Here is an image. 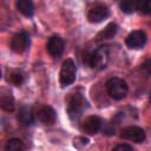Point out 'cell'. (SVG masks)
<instances>
[{
	"label": "cell",
	"mask_w": 151,
	"mask_h": 151,
	"mask_svg": "<svg viewBox=\"0 0 151 151\" xmlns=\"http://www.w3.org/2000/svg\"><path fill=\"white\" fill-rule=\"evenodd\" d=\"M110 59V48L107 45L98 46L88 57V64L92 68L104 70Z\"/></svg>",
	"instance_id": "cell-1"
},
{
	"label": "cell",
	"mask_w": 151,
	"mask_h": 151,
	"mask_svg": "<svg viewBox=\"0 0 151 151\" xmlns=\"http://www.w3.org/2000/svg\"><path fill=\"white\" fill-rule=\"evenodd\" d=\"M87 107V101L83 94L73 92L67 99V113L71 119H77L81 116L84 110Z\"/></svg>",
	"instance_id": "cell-2"
},
{
	"label": "cell",
	"mask_w": 151,
	"mask_h": 151,
	"mask_svg": "<svg viewBox=\"0 0 151 151\" xmlns=\"http://www.w3.org/2000/svg\"><path fill=\"white\" fill-rule=\"evenodd\" d=\"M106 90H107L109 96L112 99L122 100V99H124L126 97L129 87H127V84H126L125 80H123L120 78H117V77H113V78L107 80Z\"/></svg>",
	"instance_id": "cell-3"
},
{
	"label": "cell",
	"mask_w": 151,
	"mask_h": 151,
	"mask_svg": "<svg viewBox=\"0 0 151 151\" xmlns=\"http://www.w3.org/2000/svg\"><path fill=\"white\" fill-rule=\"evenodd\" d=\"M77 77V67L76 64L72 59H66L60 68V74H59V81L63 87H66L71 84L74 83Z\"/></svg>",
	"instance_id": "cell-4"
},
{
	"label": "cell",
	"mask_w": 151,
	"mask_h": 151,
	"mask_svg": "<svg viewBox=\"0 0 151 151\" xmlns=\"http://www.w3.org/2000/svg\"><path fill=\"white\" fill-rule=\"evenodd\" d=\"M109 15H110V9L104 4H96L87 12V19L92 24H98L104 21Z\"/></svg>",
	"instance_id": "cell-5"
},
{
	"label": "cell",
	"mask_w": 151,
	"mask_h": 151,
	"mask_svg": "<svg viewBox=\"0 0 151 151\" xmlns=\"http://www.w3.org/2000/svg\"><path fill=\"white\" fill-rule=\"evenodd\" d=\"M120 137L123 139L132 140L134 143H143L146 138V134H145V131L142 127L132 125V126H126V127L122 129Z\"/></svg>",
	"instance_id": "cell-6"
},
{
	"label": "cell",
	"mask_w": 151,
	"mask_h": 151,
	"mask_svg": "<svg viewBox=\"0 0 151 151\" xmlns=\"http://www.w3.org/2000/svg\"><path fill=\"white\" fill-rule=\"evenodd\" d=\"M146 42V34L145 32L137 29V31H132L125 39V44L129 48L132 50H138L142 48Z\"/></svg>",
	"instance_id": "cell-7"
},
{
	"label": "cell",
	"mask_w": 151,
	"mask_h": 151,
	"mask_svg": "<svg viewBox=\"0 0 151 151\" xmlns=\"http://www.w3.org/2000/svg\"><path fill=\"white\" fill-rule=\"evenodd\" d=\"M29 45V37L26 32H19L13 35L11 40V48L15 53H22Z\"/></svg>",
	"instance_id": "cell-8"
},
{
	"label": "cell",
	"mask_w": 151,
	"mask_h": 151,
	"mask_svg": "<svg viewBox=\"0 0 151 151\" xmlns=\"http://www.w3.org/2000/svg\"><path fill=\"white\" fill-rule=\"evenodd\" d=\"M101 127V119L98 116H88L81 123L83 132L87 134H96Z\"/></svg>",
	"instance_id": "cell-9"
},
{
	"label": "cell",
	"mask_w": 151,
	"mask_h": 151,
	"mask_svg": "<svg viewBox=\"0 0 151 151\" xmlns=\"http://www.w3.org/2000/svg\"><path fill=\"white\" fill-rule=\"evenodd\" d=\"M64 46H65V42L63 38H60L59 35H52L46 44V50L52 57H58L63 53Z\"/></svg>",
	"instance_id": "cell-10"
},
{
	"label": "cell",
	"mask_w": 151,
	"mask_h": 151,
	"mask_svg": "<svg viewBox=\"0 0 151 151\" xmlns=\"http://www.w3.org/2000/svg\"><path fill=\"white\" fill-rule=\"evenodd\" d=\"M37 118L42 124L52 125L55 122V112L54 110L48 105H42L37 110Z\"/></svg>",
	"instance_id": "cell-11"
},
{
	"label": "cell",
	"mask_w": 151,
	"mask_h": 151,
	"mask_svg": "<svg viewBox=\"0 0 151 151\" xmlns=\"http://www.w3.org/2000/svg\"><path fill=\"white\" fill-rule=\"evenodd\" d=\"M18 120L22 126H29L34 123V116L29 107L22 106L18 113Z\"/></svg>",
	"instance_id": "cell-12"
},
{
	"label": "cell",
	"mask_w": 151,
	"mask_h": 151,
	"mask_svg": "<svg viewBox=\"0 0 151 151\" xmlns=\"http://www.w3.org/2000/svg\"><path fill=\"white\" fill-rule=\"evenodd\" d=\"M15 6H17L18 11L21 14H24L25 17L29 18L34 14V6L31 0H18L15 2Z\"/></svg>",
	"instance_id": "cell-13"
},
{
	"label": "cell",
	"mask_w": 151,
	"mask_h": 151,
	"mask_svg": "<svg viewBox=\"0 0 151 151\" xmlns=\"http://www.w3.org/2000/svg\"><path fill=\"white\" fill-rule=\"evenodd\" d=\"M117 29H118V26L114 24V22H111L99 34H98V40H103V39H111L116 35L117 33Z\"/></svg>",
	"instance_id": "cell-14"
},
{
	"label": "cell",
	"mask_w": 151,
	"mask_h": 151,
	"mask_svg": "<svg viewBox=\"0 0 151 151\" xmlns=\"http://www.w3.org/2000/svg\"><path fill=\"white\" fill-rule=\"evenodd\" d=\"M25 145L19 138H11L5 144V151H24Z\"/></svg>",
	"instance_id": "cell-15"
},
{
	"label": "cell",
	"mask_w": 151,
	"mask_h": 151,
	"mask_svg": "<svg viewBox=\"0 0 151 151\" xmlns=\"http://www.w3.org/2000/svg\"><path fill=\"white\" fill-rule=\"evenodd\" d=\"M0 106L7 112L14 111V100L9 94H2L0 98Z\"/></svg>",
	"instance_id": "cell-16"
},
{
	"label": "cell",
	"mask_w": 151,
	"mask_h": 151,
	"mask_svg": "<svg viewBox=\"0 0 151 151\" xmlns=\"http://www.w3.org/2000/svg\"><path fill=\"white\" fill-rule=\"evenodd\" d=\"M119 7L124 13L131 14L134 11H137V1L136 0H124L119 4Z\"/></svg>",
	"instance_id": "cell-17"
},
{
	"label": "cell",
	"mask_w": 151,
	"mask_h": 151,
	"mask_svg": "<svg viewBox=\"0 0 151 151\" xmlns=\"http://www.w3.org/2000/svg\"><path fill=\"white\" fill-rule=\"evenodd\" d=\"M8 81L15 86H19L24 81V76L20 71H12L8 73Z\"/></svg>",
	"instance_id": "cell-18"
},
{
	"label": "cell",
	"mask_w": 151,
	"mask_h": 151,
	"mask_svg": "<svg viewBox=\"0 0 151 151\" xmlns=\"http://www.w3.org/2000/svg\"><path fill=\"white\" fill-rule=\"evenodd\" d=\"M137 9L144 14H151V0H138Z\"/></svg>",
	"instance_id": "cell-19"
},
{
	"label": "cell",
	"mask_w": 151,
	"mask_h": 151,
	"mask_svg": "<svg viewBox=\"0 0 151 151\" xmlns=\"http://www.w3.org/2000/svg\"><path fill=\"white\" fill-rule=\"evenodd\" d=\"M111 151H133V150H132V146L129 144H118Z\"/></svg>",
	"instance_id": "cell-20"
},
{
	"label": "cell",
	"mask_w": 151,
	"mask_h": 151,
	"mask_svg": "<svg viewBox=\"0 0 151 151\" xmlns=\"http://www.w3.org/2000/svg\"><path fill=\"white\" fill-rule=\"evenodd\" d=\"M143 68H144L149 74H151V59L146 60V61L143 64Z\"/></svg>",
	"instance_id": "cell-21"
},
{
	"label": "cell",
	"mask_w": 151,
	"mask_h": 151,
	"mask_svg": "<svg viewBox=\"0 0 151 151\" xmlns=\"http://www.w3.org/2000/svg\"><path fill=\"white\" fill-rule=\"evenodd\" d=\"M149 99H150V101H151V93H150V97H149Z\"/></svg>",
	"instance_id": "cell-22"
}]
</instances>
